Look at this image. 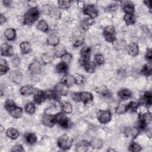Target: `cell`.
Returning <instances> with one entry per match:
<instances>
[{
  "label": "cell",
  "instance_id": "6da1fadb",
  "mask_svg": "<svg viewBox=\"0 0 152 152\" xmlns=\"http://www.w3.org/2000/svg\"><path fill=\"white\" fill-rule=\"evenodd\" d=\"M39 11L36 7L29 9L24 15V23L27 25H31L39 18Z\"/></svg>",
  "mask_w": 152,
  "mask_h": 152
},
{
  "label": "cell",
  "instance_id": "7a4b0ae2",
  "mask_svg": "<svg viewBox=\"0 0 152 152\" xmlns=\"http://www.w3.org/2000/svg\"><path fill=\"white\" fill-rule=\"evenodd\" d=\"M58 146L62 149H68L72 146L71 138L67 135L61 136L58 140Z\"/></svg>",
  "mask_w": 152,
  "mask_h": 152
},
{
  "label": "cell",
  "instance_id": "3957f363",
  "mask_svg": "<svg viewBox=\"0 0 152 152\" xmlns=\"http://www.w3.org/2000/svg\"><path fill=\"white\" fill-rule=\"evenodd\" d=\"M104 35L107 41L110 42H113L115 41L116 39L115 30L113 26H109L105 28L104 31Z\"/></svg>",
  "mask_w": 152,
  "mask_h": 152
},
{
  "label": "cell",
  "instance_id": "277c9868",
  "mask_svg": "<svg viewBox=\"0 0 152 152\" xmlns=\"http://www.w3.org/2000/svg\"><path fill=\"white\" fill-rule=\"evenodd\" d=\"M97 118L102 124H106L111 121V113L109 111H100L97 113Z\"/></svg>",
  "mask_w": 152,
  "mask_h": 152
},
{
  "label": "cell",
  "instance_id": "5b68a950",
  "mask_svg": "<svg viewBox=\"0 0 152 152\" xmlns=\"http://www.w3.org/2000/svg\"><path fill=\"white\" fill-rule=\"evenodd\" d=\"M83 11L84 14L88 15L90 17L94 19L97 16V11L96 7L93 5H86L83 8Z\"/></svg>",
  "mask_w": 152,
  "mask_h": 152
},
{
  "label": "cell",
  "instance_id": "8992f818",
  "mask_svg": "<svg viewBox=\"0 0 152 152\" xmlns=\"http://www.w3.org/2000/svg\"><path fill=\"white\" fill-rule=\"evenodd\" d=\"M84 42V37L80 32H75L72 37V42L74 46H79Z\"/></svg>",
  "mask_w": 152,
  "mask_h": 152
},
{
  "label": "cell",
  "instance_id": "52a82bcc",
  "mask_svg": "<svg viewBox=\"0 0 152 152\" xmlns=\"http://www.w3.org/2000/svg\"><path fill=\"white\" fill-rule=\"evenodd\" d=\"M55 117H56L57 122H58L62 127L65 129L68 128L69 122L67 118L65 116L64 114H63L62 113H58L55 116Z\"/></svg>",
  "mask_w": 152,
  "mask_h": 152
},
{
  "label": "cell",
  "instance_id": "ba28073f",
  "mask_svg": "<svg viewBox=\"0 0 152 152\" xmlns=\"http://www.w3.org/2000/svg\"><path fill=\"white\" fill-rule=\"evenodd\" d=\"M42 121L45 125L48 126H53L57 122L55 116L48 115V114L42 117Z\"/></svg>",
  "mask_w": 152,
  "mask_h": 152
},
{
  "label": "cell",
  "instance_id": "9c48e42d",
  "mask_svg": "<svg viewBox=\"0 0 152 152\" xmlns=\"http://www.w3.org/2000/svg\"><path fill=\"white\" fill-rule=\"evenodd\" d=\"M10 77L12 82L19 84V83H20L22 80L23 75L19 71L14 70L11 72L10 75Z\"/></svg>",
  "mask_w": 152,
  "mask_h": 152
},
{
  "label": "cell",
  "instance_id": "30bf717a",
  "mask_svg": "<svg viewBox=\"0 0 152 152\" xmlns=\"http://www.w3.org/2000/svg\"><path fill=\"white\" fill-rule=\"evenodd\" d=\"M55 91L59 95L66 96L68 93V86L64 83H60L56 86Z\"/></svg>",
  "mask_w": 152,
  "mask_h": 152
},
{
  "label": "cell",
  "instance_id": "8fae6325",
  "mask_svg": "<svg viewBox=\"0 0 152 152\" xmlns=\"http://www.w3.org/2000/svg\"><path fill=\"white\" fill-rule=\"evenodd\" d=\"M1 54L4 56L10 57L13 54V49L8 44H4L1 46Z\"/></svg>",
  "mask_w": 152,
  "mask_h": 152
},
{
  "label": "cell",
  "instance_id": "7c38bea8",
  "mask_svg": "<svg viewBox=\"0 0 152 152\" xmlns=\"http://www.w3.org/2000/svg\"><path fill=\"white\" fill-rule=\"evenodd\" d=\"M41 68H42V66L41 64V63L39 61H36L30 65L29 70L32 74H36L41 72Z\"/></svg>",
  "mask_w": 152,
  "mask_h": 152
},
{
  "label": "cell",
  "instance_id": "4fadbf2b",
  "mask_svg": "<svg viewBox=\"0 0 152 152\" xmlns=\"http://www.w3.org/2000/svg\"><path fill=\"white\" fill-rule=\"evenodd\" d=\"M82 64L88 73H93L96 70L95 64L93 62H90L89 60H82Z\"/></svg>",
  "mask_w": 152,
  "mask_h": 152
},
{
  "label": "cell",
  "instance_id": "5bb4252c",
  "mask_svg": "<svg viewBox=\"0 0 152 152\" xmlns=\"http://www.w3.org/2000/svg\"><path fill=\"white\" fill-rule=\"evenodd\" d=\"M61 81V83H64V84L69 87L75 83V77L72 75L67 74L63 77Z\"/></svg>",
  "mask_w": 152,
  "mask_h": 152
},
{
  "label": "cell",
  "instance_id": "9a60e30c",
  "mask_svg": "<svg viewBox=\"0 0 152 152\" xmlns=\"http://www.w3.org/2000/svg\"><path fill=\"white\" fill-rule=\"evenodd\" d=\"M55 55L57 57H62L63 55H64L67 54V50L65 47L62 45H58L56 46L55 48Z\"/></svg>",
  "mask_w": 152,
  "mask_h": 152
},
{
  "label": "cell",
  "instance_id": "2e32d148",
  "mask_svg": "<svg viewBox=\"0 0 152 152\" xmlns=\"http://www.w3.org/2000/svg\"><path fill=\"white\" fill-rule=\"evenodd\" d=\"M46 99L45 93L42 91H38L34 96L35 102L37 104H41L44 102Z\"/></svg>",
  "mask_w": 152,
  "mask_h": 152
},
{
  "label": "cell",
  "instance_id": "e0dca14e",
  "mask_svg": "<svg viewBox=\"0 0 152 152\" xmlns=\"http://www.w3.org/2000/svg\"><path fill=\"white\" fill-rule=\"evenodd\" d=\"M129 53L131 56H136L139 53L138 46L135 43H131L127 48Z\"/></svg>",
  "mask_w": 152,
  "mask_h": 152
},
{
  "label": "cell",
  "instance_id": "ac0fdd59",
  "mask_svg": "<svg viewBox=\"0 0 152 152\" xmlns=\"http://www.w3.org/2000/svg\"><path fill=\"white\" fill-rule=\"evenodd\" d=\"M83 60H89L91 56V49L88 46H84L81 50Z\"/></svg>",
  "mask_w": 152,
  "mask_h": 152
},
{
  "label": "cell",
  "instance_id": "d6986e66",
  "mask_svg": "<svg viewBox=\"0 0 152 152\" xmlns=\"http://www.w3.org/2000/svg\"><path fill=\"white\" fill-rule=\"evenodd\" d=\"M90 143L86 140H82L79 142L76 146V150L77 151H86L87 150Z\"/></svg>",
  "mask_w": 152,
  "mask_h": 152
},
{
  "label": "cell",
  "instance_id": "ffe728a7",
  "mask_svg": "<svg viewBox=\"0 0 152 152\" xmlns=\"http://www.w3.org/2000/svg\"><path fill=\"white\" fill-rule=\"evenodd\" d=\"M79 99L86 104L93 100V95L88 92H82L79 93Z\"/></svg>",
  "mask_w": 152,
  "mask_h": 152
},
{
  "label": "cell",
  "instance_id": "44dd1931",
  "mask_svg": "<svg viewBox=\"0 0 152 152\" xmlns=\"http://www.w3.org/2000/svg\"><path fill=\"white\" fill-rule=\"evenodd\" d=\"M20 92L23 95L29 96L34 92V88L30 85H26L21 88Z\"/></svg>",
  "mask_w": 152,
  "mask_h": 152
},
{
  "label": "cell",
  "instance_id": "7402d4cb",
  "mask_svg": "<svg viewBox=\"0 0 152 152\" xmlns=\"http://www.w3.org/2000/svg\"><path fill=\"white\" fill-rule=\"evenodd\" d=\"M123 9L126 15H133L134 12V7L130 2H125L124 4Z\"/></svg>",
  "mask_w": 152,
  "mask_h": 152
},
{
  "label": "cell",
  "instance_id": "603a6c76",
  "mask_svg": "<svg viewBox=\"0 0 152 152\" xmlns=\"http://www.w3.org/2000/svg\"><path fill=\"white\" fill-rule=\"evenodd\" d=\"M7 136L11 138V139H13V140H15V139H17L19 135V131L14 129V128H10L8 129L7 130Z\"/></svg>",
  "mask_w": 152,
  "mask_h": 152
},
{
  "label": "cell",
  "instance_id": "cb8c5ba5",
  "mask_svg": "<svg viewBox=\"0 0 152 152\" xmlns=\"http://www.w3.org/2000/svg\"><path fill=\"white\" fill-rule=\"evenodd\" d=\"M47 42H48V44L50 45L57 46L58 45L59 40L57 36L54 35H51L48 37V39H47Z\"/></svg>",
  "mask_w": 152,
  "mask_h": 152
},
{
  "label": "cell",
  "instance_id": "d4e9b609",
  "mask_svg": "<svg viewBox=\"0 0 152 152\" xmlns=\"http://www.w3.org/2000/svg\"><path fill=\"white\" fill-rule=\"evenodd\" d=\"M4 35L7 39L12 41L16 37V31L15 29L12 28L7 29L4 32Z\"/></svg>",
  "mask_w": 152,
  "mask_h": 152
},
{
  "label": "cell",
  "instance_id": "484cf974",
  "mask_svg": "<svg viewBox=\"0 0 152 152\" xmlns=\"http://www.w3.org/2000/svg\"><path fill=\"white\" fill-rule=\"evenodd\" d=\"M20 48L21 51L24 54L29 53L31 50V45L28 42H23L20 44Z\"/></svg>",
  "mask_w": 152,
  "mask_h": 152
},
{
  "label": "cell",
  "instance_id": "4316f807",
  "mask_svg": "<svg viewBox=\"0 0 152 152\" xmlns=\"http://www.w3.org/2000/svg\"><path fill=\"white\" fill-rule=\"evenodd\" d=\"M131 92L129 89H122L118 93L119 96L124 100L128 99L131 96Z\"/></svg>",
  "mask_w": 152,
  "mask_h": 152
},
{
  "label": "cell",
  "instance_id": "83f0119b",
  "mask_svg": "<svg viewBox=\"0 0 152 152\" xmlns=\"http://www.w3.org/2000/svg\"><path fill=\"white\" fill-rule=\"evenodd\" d=\"M25 140L29 144H33L36 143L37 140L36 136L33 133H29L25 135Z\"/></svg>",
  "mask_w": 152,
  "mask_h": 152
},
{
  "label": "cell",
  "instance_id": "f1b7e54d",
  "mask_svg": "<svg viewBox=\"0 0 152 152\" xmlns=\"http://www.w3.org/2000/svg\"><path fill=\"white\" fill-rule=\"evenodd\" d=\"M37 29L44 32H46L49 30V27L47 23L45 20H41L37 25Z\"/></svg>",
  "mask_w": 152,
  "mask_h": 152
},
{
  "label": "cell",
  "instance_id": "f546056e",
  "mask_svg": "<svg viewBox=\"0 0 152 152\" xmlns=\"http://www.w3.org/2000/svg\"><path fill=\"white\" fill-rule=\"evenodd\" d=\"M22 113H23L22 109L19 107H16L13 110H12L11 111V115L16 118H20L22 115Z\"/></svg>",
  "mask_w": 152,
  "mask_h": 152
},
{
  "label": "cell",
  "instance_id": "4dcf8cb0",
  "mask_svg": "<svg viewBox=\"0 0 152 152\" xmlns=\"http://www.w3.org/2000/svg\"><path fill=\"white\" fill-rule=\"evenodd\" d=\"M56 69H57V72L58 73H66L68 70V65L66 64L64 62H61L57 66Z\"/></svg>",
  "mask_w": 152,
  "mask_h": 152
},
{
  "label": "cell",
  "instance_id": "1f68e13d",
  "mask_svg": "<svg viewBox=\"0 0 152 152\" xmlns=\"http://www.w3.org/2000/svg\"><path fill=\"white\" fill-rule=\"evenodd\" d=\"M4 107L7 111L11 112L12 110H13L16 108V104L13 100L11 99H8L5 103Z\"/></svg>",
  "mask_w": 152,
  "mask_h": 152
},
{
  "label": "cell",
  "instance_id": "d6a6232c",
  "mask_svg": "<svg viewBox=\"0 0 152 152\" xmlns=\"http://www.w3.org/2000/svg\"><path fill=\"white\" fill-rule=\"evenodd\" d=\"M90 145L93 148V149H100L102 147L103 143L102 142L99 140V139H93V140L91 141L90 143Z\"/></svg>",
  "mask_w": 152,
  "mask_h": 152
},
{
  "label": "cell",
  "instance_id": "836d02e7",
  "mask_svg": "<svg viewBox=\"0 0 152 152\" xmlns=\"http://www.w3.org/2000/svg\"><path fill=\"white\" fill-rule=\"evenodd\" d=\"M124 19L127 24H133L135 22V17L133 15H126L124 16Z\"/></svg>",
  "mask_w": 152,
  "mask_h": 152
},
{
  "label": "cell",
  "instance_id": "e575fe53",
  "mask_svg": "<svg viewBox=\"0 0 152 152\" xmlns=\"http://www.w3.org/2000/svg\"><path fill=\"white\" fill-rule=\"evenodd\" d=\"M144 103L147 106H150L151 104V94L150 92H146L143 97Z\"/></svg>",
  "mask_w": 152,
  "mask_h": 152
},
{
  "label": "cell",
  "instance_id": "d590c367",
  "mask_svg": "<svg viewBox=\"0 0 152 152\" xmlns=\"http://www.w3.org/2000/svg\"><path fill=\"white\" fill-rule=\"evenodd\" d=\"M62 111L66 113H70L73 111V107L68 102H64L62 105Z\"/></svg>",
  "mask_w": 152,
  "mask_h": 152
},
{
  "label": "cell",
  "instance_id": "8d00e7d4",
  "mask_svg": "<svg viewBox=\"0 0 152 152\" xmlns=\"http://www.w3.org/2000/svg\"><path fill=\"white\" fill-rule=\"evenodd\" d=\"M25 111L29 114H32L35 111V106L33 103H28L25 106Z\"/></svg>",
  "mask_w": 152,
  "mask_h": 152
},
{
  "label": "cell",
  "instance_id": "74e56055",
  "mask_svg": "<svg viewBox=\"0 0 152 152\" xmlns=\"http://www.w3.org/2000/svg\"><path fill=\"white\" fill-rule=\"evenodd\" d=\"M42 59L45 64H49L53 60V56L50 53H46L43 55Z\"/></svg>",
  "mask_w": 152,
  "mask_h": 152
},
{
  "label": "cell",
  "instance_id": "f35d334b",
  "mask_svg": "<svg viewBox=\"0 0 152 152\" xmlns=\"http://www.w3.org/2000/svg\"><path fill=\"white\" fill-rule=\"evenodd\" d=\"M71 1H66V0H61L58 1V5L61 8L66 9L70 6Z\"/></svg>",
  "mask_w": 152,
  "mask_h": 152
},
{
  "label": "cell",
  "instance_id": "ab89813d",
  "mask_svg": "<svg viewBox=\"0 0 152 152\" xmlns=\"http://www.w3.org/2000/svg\"><path fill=\"white\" fill-rule=\"evenodd\" d=\"M142 73L146 76L150 75L151 73V66L150 64L145 65L142 69Z\"/></svg>",
  "mask_w": 152,
  "mask_h": 152
},
{
  "label": "cell",
  "instance_id": "60d3db41",
  "mask_svg": "<svg viewBox=\"0 0 152 152\" xmlns=\"http://www.w3.org/2000/svg\"><path fill=\"white\" fill-rule=\"evenodd\" d=\"M97 92L99 93L102 95L103 96H105L110 95V92L107 89V88L105 86H102V87H99L97 89Z\"/></svg>",
  "mask_w": 152,
  "mask_h": 152
},
{
  "label": "cell",
  "instance_id": "b9f144b4",
  "mask_svg": "<svg viewBox=\"0 0 152 152\" xmlns=\"http://www.w3.org/2000/svg\"><path fill=\"white\" fill-rule=\"evenodd\" d=\"M126 111H127V106L125 104H121L116 109V112L118 114H122L124 113Z\"/></svg>",
  "mask_w": 152,
  "mask_h": 152
},
{
  "label": "cell",
  "instance_id": "7bdbcfd3",
  "mask_svg": "<svg viewBox=\"0 0 152 152\" xmlns=\"http://www.w3.org/2000/svg\"><path fill=\"white\" fill-rule=\"evenodd\" d=\"M62 62L66 63V64H68L70 63L72 59V55L70 54H66L64 55H63L62 57Z\"/></svg>",
  "mask_w": 152,
  "mask_h": 152
},
{
  "label": "cell",
  "instance_id": "ee69618b",
  "mask_svg": "<svg viewBox=\"0 0 152 152\" xmlns=\"http://www.w3.org/2000/svg\"><path fill=\"white\" fill-rule=\"evenodd\" d=\"M126 45V44L124 41L120 40V41H117L116 42H115V44H114V46H115V48L117 49H122L123 48H125Z\"/></svg>",
  "mask_w": 152,
  "mask_h": 152
},
{
  "label": "cell",
  "instance_id": "f6af8a7d",
  "mask_svg": "<svg viewBox=\"0 0 152 152\" xmlns=\"http://www.w3.org/2000/svg\"><path fill=\"white\" fill-rule=\"evenodd\" d=\"M95 61L96 62L97 64H98L99 65H102L103 64L104 62H105V59L104 57L101 54H97L95 56Z\"/></svg>",
  "mask_w": 152,
  "mask_h": 152
},
{
  "label": "cell",
  "instance_id": "bcb514c9",
  "mask_svg": "<svg viewBox=\"0 0 152 152\" xmlns=\"http://www.w3.org/2000/svg\"><path fill=\"white\" fill-rule=\"evenodd\" d=\"M127 106V110H130L131 111H135L137 110L138 107V105L137 102H131Z\"/></svg>",
  "mask_w": 152,
  "mask_h": 152
},
{
  "label": "cell",
  "instance_id": "7dc6e473",
  "mask_svg": "<svg viewBox=\"0 0 152 152\" xmlns=\"http://www.w3.org/2000/svg\"><path fill=\"white\" fill-rule=\"evenodd\" d=\"M141 150V147L135 143H133L130 146V150L131 151H140Z\"/></svg>",
  "mask_w": 152,
  "mask_h": 152
},
{
  "label": "cell",
  "instance_id": "c3c4849f",
  "mask_svg": "<svg viewBox=\"0 0 152 152\" xmlns=\"http://www.w3.org/2000/svg\"><path fill=\"white\" fill-rule=\"evenodd\" d=\"M45 93L46 97H47L48 99H55L57 97L54 91H48Z\"/></svg>",
  "mask_w": 152,
  "mask_h": 152
},
{
  "label": "cell",
  "instance_id": "681fc988",
  "mask_svg": "<svg viewBox=\"0 0 152 152\" xmlns=\"http://www.w3.org/2000/svg\"><path fill=\"white\" fill-rule=\"evenodd\" d=\"M8 70V68L6 64V63L5 64H3L1 62V65H0V73L1 75L6 73L7 71Z\"/></svg>",
  "mask_w": 152,
  "mask_h": 152
},
{
  "label": "cell",
  "instance_id": "f907efd6",
  "mask_svg": "<svg viewBox=\"0 0 152 152\" xmlns=\"http://www.w3.org/2000/svg\"><path fill=\"white\" fill-rule=\"evenodd\" d=\"M75 77V83L77 84H82L84 82V77L82 75H76L74 76Z\"/></svg>",
  "mask_w": 152,
  "mask_h": 152
},
{
  "label": "cell",
  "instance_id": "816d5d0a",
  "mask_svg": "<svg viewBox=\"0 0 152 152\" xmlns=\"http://www.w3.org/2000/svg\"><path fill=\"white\" fill-rule=\"evenodd\" d=\"M24 149L22 146L20 145H16L15 147H12L11 151H23Z\"/></svg>",
  "mask_w": 152,
  "mask_h": 152
},
{
  "label": "cell",
  "instance_id": "f5cc1de1",
  "mask_svg": "<svg viewBox=\"0 0 152 152\" xmlns=\"http://www.w3.org/2000/svg\"><path fill=\"white\" fill-rule=\"evenodd\" d=\"M146 58L151 61V59H152V54H151V50L150 49H149L147 50V54H146Z\"/></svg>",
  "mask_w": 152,
  "mask_h": 152
},
{
  "label": "cell",
  "instance_id": "db71d44e",
  "mask_svg": "<svg viewBox=\"0 0 152 152\" xmlns=\"http://www.w3.org/2000/svg\"><path fill=\"white\" fill-rule=\"evenodd\" d=\"M0 21H1V24H3V23H4L6 21V18L3 15H1V19H0Z\"/></svg>",
  "mask_w": 152,
  "mask_h": 152
},
{
  "label": "cell",
  "instance_id": "11a10c76",
  "mask_svg": "<svg viewBox=\"0 0 152 152\" xmlns=\"http://www.w3.org/2000/svg\"><path fill=\"white\" fill-rule=\"evenodd\" d=\"M144 3H145L150 8H151V2L150 1H144Z\"/></svg>",
  "mask_w": 152,
  "mask_h": 152
}]
</instances>
